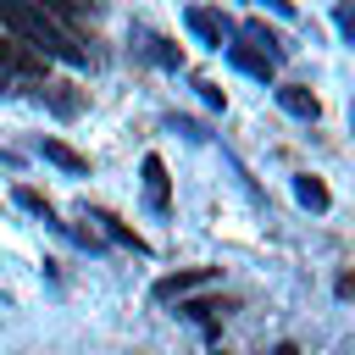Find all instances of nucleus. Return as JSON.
I'll use <instances>...</instances> for the list:
<instances>
[{
  "label": "nucleus",
  "instance_id": "obj_7",
  "mask_svg": "<svg viewBox=\"0 0 355 355\" xmlns=\"http://www.w3.org/2000/svg\"><path fill=\"white\" fill-rule=\"evenodd\" d=\"M39 100H44L55 116H67V122L83 111V105H78V94H72V83H44V89H39Z\"/></svg>",
  "mask_w": 355,
  "mask_h": 355
},
{
  "label": "nucleus",
  "instance_id": "obj_6",
  "mask_svg": "<svg viewBox=\"0 0 355 355\" xmlns=\"http://www.w3.org/2000/svg\"><path fill=\"white\" fill-rule=\"evenodd\" d=\"M39 155H44L50 166H61V172H89V161H83L72 144H61V139H39Z\"/></svg>",
  "mask_w": 355,
  "mask_h": 355
},
{
  "label": "nucleus",
  "instance_id": "obj_3",
  "mask_svg": "<svg viewBox=\"0 0 355 355\" xmlns=\"http://www.w3.org/2000/svg\"><path fill=\"white\" fill-rule=\"evenodd\" d=\"M183 22H189V33L200 39V44H211V50H222V39H227V22L216 17V11H183Z\"/></svg>",
  "mask_w": 355,
  "mask_h": 355
},
{
  "label": "nucleus",
  "instance_id": "obj_4",
  "mask_svg": "<svg viewBox=\"0 0 355 355\" xmlns=\"http://www.w3.org/2000/svg\"><path fill=\"white\" fill-rule=\"evenodd\" d=\"M277 105H283L288 116H300V122H316V116H322L316 94H311V89H300V83H283V89H277Z\"/></svg>",
  "mask_w": 355,
  "mask_h": 355
},
{
  "label": "nucleus",
  "instance_id": "obj_1",
  "mask_svg": "<svg viewBox=\"0 0 355 355\" xmlns=\"http://www.w3.org/2000/svg\"><path fill=\"white\" fill-rule=\"evenodd\" d=\"M0 22H6L11 33H22L33 55H61V61L83 67V50H78V44L55 28V17H44L33 0H0Z\"/></svg>",
  "mask_w": 355,
  "mask_h": 355
},
{
  "label": "nucleus",
  "instance_id": "obj_13",
  "mask_svg": "<svg viewBox=\"0 0 355 355\" xmlns=\"http://www.w3.org/2000/svg\"><path fill=\"white\" fill-rule=\"evenodd\" d=\"M211 311H216L211 300H194V305H183V316H194V322H211Z\"/></svg>",
  "mask_w": 355,
  "mask_h": 355
},
{
  "label": "nucleus",
  "instance_id": "obj_12",
  "mask_svg": "<svg viewBox=\"0 0 355 355\" xmlns=\"http://www.w3.org/2000/svg\"><path fill=\"white\" fill-rule=\"evenodd\" d=\"M100 222H105V233H111V239H116V244H133V250H139V255H144V239H139V233H133V227H122V222H116V216H105V211H100Z\"/></svg>",
  "mask_w": 355,
  "mask_h": 355
},
{
  "label": "nucleus",
  "instance_id": "obj_15",
  "mask_svg": "<svg viewBox=\"0 0 355 355\" xmlns=\"http://www.w3.org/2000/svg\"><path fill=\"white\" fill-rule=\"evenodd\" d=\"M272 355H300V349H294V344H277V349H272Z\"/></svg>",
  "mask_w": 355,
  "mask_h": 355
},
{
  "label": "nucleus",
  "instance_id": "obj_14",
  "mask_svg": "<svg viewBox=\"0 0 355 355\" xmlns=\"http://www.w3.org/2000/svg\"><path fill=\"white\" fill-rule=\"evenodd\" d=\"M266 6H272L277 17H294V0H266Z\"/></svg>",
  "mask_w": 355,
  "mask_h": 355
},
{
  "label": "nucleus",
  "instance_id": "obj_9",
  "mask_svg": "<svg viewBox=\"0 0 355 355\" xmlns=\"http://www.w3.org/2000/svg\"><path fill=\"white\" fill-rule=\"evenodd\" d=\"M139 44H144V55H150L155 67H178V61H183V55H178V50L161 39V33H139Z\"/></svg>",
  "mask_w": 355,
  "mask_h": 355
},
{
  "label": "nucleus",
  "instance_id": "obj_8",
  "mask_svg": "<svg viewBox=\"0 0 355 355\" xmlns=\"http://www.w3.org/2000/svg\"><path fill=\"white\" fill-rule=\"evenodd\" d=\"M144 194H150L155 211L172 205V200H166V166H161V155H144Z\"/></svg>",
  "mask_w": 355,
  "mask_h": 355
},
{
  "label": "nucleus",
  "instance_id": "obj_2",
  "mask_svg": "<svg viewBox=\"0 0 355 355\" xmlns=\"http://www.w3.org/2000/svg\"><path fill=\"white\" fill-rule=\"evenodd\" d=\"M205 283H216V266H189V272L161 277V283H155V300H178V294H194V288H205Z\"/></svg>",
  "mask_w": 355,
  "mask_h": 355
},
{
  "label": "nucleus",
  "instance_id": "obj_10",
  "mask_svg": "<svg viewBox=\"0 0 355 355\" xmlns=\"http://www.w3.org/2000/svg\"><path fill=\"white\" fill-rule=\"evenodd\" d=\"M294 194H300V205H311V211H327V189H322L311 172H300V178H294Z\"/></svg>",
  "mask_w": 355,
  "mask_h": 355
},
{
  "label": "nucleus",
  "instance_id": "obj_5",
  "mask_svg": "<svg viewBox=\"0 0 355 355\" xmlns=\"http://www.w3.org/2000/svg\"><path fill=\"white\" fill-rule=\"evenodd\" d=\"M227 61H233L239 72H250V78H261V83H266V78H272V67H277L272 55H261V50H250V44H227Z\"/></svg>",
  "mask_w": 355,
  "mask_h": 355
},
{
  "label": "nucleus",
  "instance_id": "obj_11",
  "mask_svg": "<svg viewBox=\"0 0 355 355\" xmlns=\"http://www.w3.org/2000/svg\"><path fill=\"white\" fill-rule=\"evenodd\" d=\"M11 194H17V205H22V211H33V216H44V222H50V227H55V216H50V200H44V194H39V189H28V183H17V189H11Z\"/></svg>",
  "mask_w": 355,
  "mask_h": 355
}]
</instances>
